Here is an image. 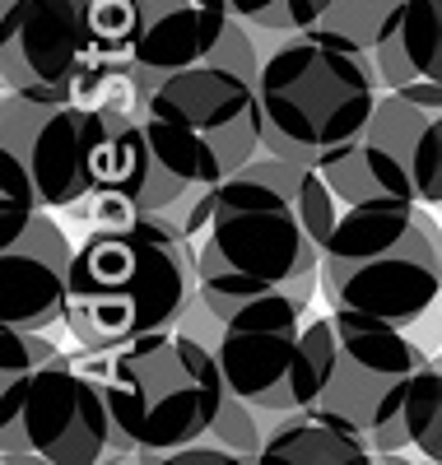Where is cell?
Here are the masks:
<instances>
[{
	"instance_id": "cell-1",
	"label": "cell",
	"mask_w": 442,
	"mask_h": 465,
	"mask_svg": "<svg viewBox=\"0 0 442 465\" xmlns=\"http://www.w3.org/2000/svg\"><path fill=\"white\" fill-rule=\"evenodd\" d=\"M340 210L316 168L256 153L215 191L210 223L196 238L200 293H294L312 302Z\"/></svg>"
},
{
	"instance_id": "cell-2",
	"label": "cell",
	"mask_w": 442,
	"mask_h": 465,
	"mask_svg": "<svg viewBox=\"0 0 442 465\" xmlns=\"http://www.w3.org/2000/svg\"><path fill=\"white\" fill-rule=\"evenodd\" d=\"M196 280V247L168 214L94 228L75 247L65 331L85 354H112L149 331H168L186 317Z\"/></svg>"
},
{
	"instance_id": "cell-3",
	"label": "cell",
	"mask_w": 442,
	"mask_h": 465,
	"mask_svg": "<svg viewBox=\"0 0 442 465\" xmlns=\"http://www.w3.org/2000/svg\"><path fill=\"white\" fill-rule=\"evenodd\" d=\"M89 368L103 377L112 410V451L126 460H154L210 438V423L228 396L219 354L177 326L149 331L112 354H94Z\"/></svg>"
},
{
	"instance_id": "cell-4",
	"label": "cell",
	"mask_w": 442,
	"mask_h": 465,
	"mask_svg": "<svg viewBox=\"0 0 442 465\" xmlns=\"http://www.w3.org/2000/svg\"><path fill=\"white\" fill-rule=\"evenodd\" d=\"M331 307L415 326L442 298V228L424 201L345 205L321 252Z\"/></svg>"
},
{
	"instance_id": "cell-5",
	"label": "cell",
	"mask_w": 442,
	"mask_h": 465,
	"mask_svg": "<svg viewBox=\"0 0 442 465\" xmlns=\"http://www.w3.org/2000/svg\"><path fill=\"white\" fill-rule=\"evenodd\" d=\"M382 89L373 52L275 33V47L256 74L261 153L316 168L326 149L354 140L373 122Z\"/></svg>"
},
{
	"instance_id": "cell-6",
	"label": "cell",
	"mask_w": 442,
	"mask_h": 465,
	"mask_svg": "<svg viewBox=\"0 0 442 465\" xmlns=\"http://www.w3.org/2000/svg\"><path fill=\"white\" fill-rule=\"evenodd\" d=\"M316 354H321V401L316 414L340 419L358 433H377L400 414L410 381L424 363V349L406 335V326L336 307L331 317L307 322Z\"/></svg>"
},
{
	"instance_id": "cell-7",
	"label": "cell",
	"mask_w": 442,
	"mask_h": 465,
	"mask_svg": "<svg viewBox=\"0 0 442 465\" xmlns=\"http://www.w3.org/2000/svg\"><path fill=\"white\" fill-rule=\"evenodd\" d=\"M0 447L5 460L94 465L112 456V410L103 377L56 354L24 381H0Z\"/></svg>"
},
{
	"instance_id": "cell-8",
	"label": "cell",
	"mask_w": 442,
	"mask_h": 465,
	"mask_svg": "<svg viewBox=\"0 0 442 465\" xmlns=\"http://www.w3.org/2000/svg\"><path fill=\"white\" fill-rule=\"evenodd\" d=\"M0 80L15 94L94 103L112 89L89 0H5L0 5Z\"/></svg>"
},
{
	"instance_id": "cell-9",
	"label": "cell",
	"mask_w": 442,
	"mask_h": 465,
	"mask_svg": "<svg viewBox=\"0 0 442 465\" xmlns=\"http://www.w3.org/2000/svg\"><path fill=\"white\" fill-rule=\"evenodd\" d=\"M98 47L145 103L168 74L210 61L233 28V0H89Z\"/></svg>"
},
{
	"instance_id": "cell-10",
	"label": "cell",
	"mask_w": 442,
	"mask_h": 465,
	"mask_svg": "<svg viewBox=\"0 0 442 465\" xmlns=\"http://www.w3.org/2000/svg\"><path fill=\"white\" fill-rule=\"evenodd\" d=\"M94 144V103H65V98H33L5 89L0 103V149L24 159L37 182L43 210L79 214V205L94 191L89 168Z\"/></svg>"
},
{
	"instance_id": "cell-11",
	"label": "cell",
	"mask_w": 442,
	"mask_h": 465,
	"mask_svg": "<svg viewBox=\"0 0 442 465\" xmlns=\"http://www.w3.org/2000/svg\"><path fill=\"white\" fill-rule=\"evenodd\" d=\"M215 354L228 391L256 410L289 414L321 401V354L303 326H219Z\"/></svg>"
},
{
	"instance_id": "cell-12",
	"label": "cell",
	"mask_w": 442,
	"mask_h": 465,
	"mask_svg": "<svg viewBox=\"0 0 442 465\" xmlns=\"http://www.w3.org/2000/svg\"><path fill=\"white\" fill-rule=\"evenodd\" d=\"M145 107L177 116L182 126H191L206 140L224 173H243L256 153H261V98H256V80L237 74L228 65L200 61L186 65L177 74H168L164 84H154V94L145 98Z\"/></svg>"
},
{
	"instance_id": "cell-13",
	"label": "cell",
	"mask_w": 442,
	"mask_h": 465,
	"mask_svg": "<svg viewBox=\"0 0 442 465\" xmlns=\"http://www.w3.org/2000/svg\"><path fill=\"white\" fill-rule=\"evenodd\" d=\"M75 247L52 210H37L15 242L0 247V322L47 331L65 322Z\"/></svg>"
},
{
	"instance_id": "cell-14",
	"label": "cell",
	"mask_w": 442,
	"mask_h": 465,
	"mask_svg": "<svg viewBox=\"0 0 442 465\" xmlns=\"http://www.w3.org/2000/svg\"><path fill=\"white\" fill-rule=\"evenodd\" d=\"M373 56L387 89L442 107V0H400Z\"/></svg>"
},
{
	"instance_id": "cell-15",
	"label": "cell",
	"mask_w": 442,
	"mask_h": 465,
	"mask_svg": "<svg viewBox=\"0 0 442 465\" xmlns=\"http://www.w3.org/2000/svg\"><path fill=\"white\" fill-rule=\"evenodd\" d=\"M316 173L331 182V191L340 196V205H368V201H419L410 163L400 153L373 135L368 126L354 140L326 149L316 159Z\"/></svg>"
},
{
	"instance_id": "cell-16",
	"label": "cell",
	"mask_w": 442,
	"mask_h": 465,
	"mask_svg": "<svg viewBox=\"0 0 442 465\" xmlns=\"http://www.w3.org/2000/svg\"><path fill=\"white\" fill-rule=\"evenodd\" d=\"M377 447L368 433L316 410L275 414V429L256 456V465H373Z\"/></svg>"
},
{
	"instance_id": "cell-17",
	"label": "cell",
	"mask_w": 442,
	"mask_h": 465,
	"mask_svg": "<svg viewBox=\"0 0 442 465\" xmlns=\"http://www.w3.org/2000/svg\"><path fill=\"white\" fill-rule=\"evenodd\" d=\"M396 10H400V0H331L321 24L298 37H316V43L349 47V52H373Z\"/></svg>"
},
{
	"instance_id": "cell-18",
	"label": "cell",
	"mask_w": 442,
	"mask_h": 465,
	"mask_svg": "<svg viewBox=\"0 0 442 465\" xmlns=\"http://www.w3.org/2000/svg\"><path fill=\"white\" fill-rule=\"evenodd\" d=\"M400 423H406V442L424 460L442 465V359L415 372L406 401H400Z\"/></svg>"
},
{
	"instance_id": "cell-19",
	"label": "cell",
	"mask_w": 442,
	"mask_h": 465,
	"mask_svg": "<svg viewBox=\"0 0 442 465\" xmlns=\"http://www.w3.org/2000/svg\"><path fill=\"white\" fill-rule=\"evenodd\" d=\"M261 414H270V410H256L252 401H243L237 391H228L224 405H219V414H215V423H210V438L224 442L228 451H237V456L252 465V460L261 456L266 438H270V429H261Z\"/></svg>"
},
{
	"instance_id": "cell-20",
	"label": "cell",
	"mask_w": 442,
	"mask_h": 465,
	"mask_svg": "<svg viewBox=\"0 0 442 465\" xmlns=\"http://www.w3.org/2000/svg\"><path fill=\"white\" fill-rule=\"evenodd\" d=\"M0 168H5V186H0V232H5V242H15L24 232V223L43 210V196H37V182L24 168L19 153L0 149Z\"/></svg>"
},
{
	"instance_id": "cell-21",
	"label": "cell",
	"mask_w": 442,
	"mask_h": 465,
	"mask_svg": "<svg viewBox=\"0 0 442 465\" xmlns=\"http://www.w3.org/2000/svg\"><path fill=\"white\" fill-rule=\"evenodd\" d=\"M154 460H164V465H247L243 456L228 451L224 442H215V447H196V442H186V447H173V451L154 456Z\"/></svg>"
},
{
	"instance_id": "cell-22",
	"label": "cell",
	"mask_w": 442,
	"mask_h": 465,
	"mask_svg": "<svg viewBox=\"0 0 442 465\" xmlns=\"http://www.w3.org/2000/svg\"><path fill=\"white\" fill-rule=\"evenodd\" d=\"M233 10L243 15L252 28H270V24H275V10H279V0H233Z\"/></svg>"
},
{
	"instance_id": "cell-23",
	"label": "cell",
	"mask_w": 442,
	"mask_h": 465,
	"mask_svg": "<svg viewBox=\"0 0 442 465\" xmlns=\"http://www.w3.org/2000/svg\"><path fill=\"white\" fill-rule=\"evenodd\" d=\"M437 307H442V298H437Z\"/></svg>"
},
{
	"instance_id": "cell-24",
	"label": "cell",
	"mask_w": 442,
	"mask_h": 465,
	"mask_svg": "<svg viewBox=\"0 0 442 465\" xmlns=\"http://www.w3.org/2000/svg\"><path fill=\"white\" fill-rule=\"evenodd\" d=\"M437 359H442V354H437Z\"/></svg>"
}]
</instances>
